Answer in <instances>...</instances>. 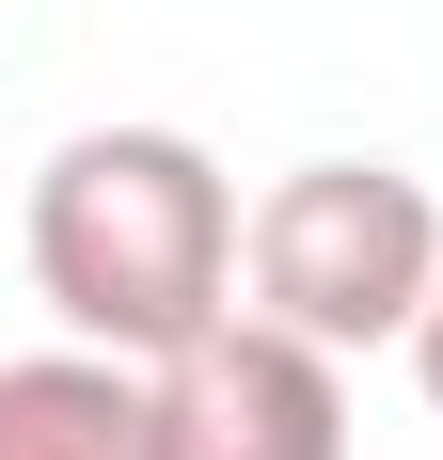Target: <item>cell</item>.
I'll list each match as a JSON object with an SVG mask.
<instances>
[{
    "mask_svg": "<svg viewBox=\"0 0 443 460\" xmlns=\"http://www.w3.org/2000/svg\"><path fill=\"white\" fill-rule=\"evenodd\" d=\"M143 460H349V366L269 318H222L143 366Z\"/></svg>",
    "mask_w": 443,
    "mask_h": 460,
    "instance_id": "cell-3",
    "label": "cell"
},
{
    "mask_svg": "<svg viewBox=\"0 0 443 460\" xmlns=\"http://www.w3.org/2000/svg\"><path fill=\"white\" fill-rule=\"evenodd\" d=\"M238 318L301 333V349H412L443 302V207L428 175H396V159H301V175L254 190V238H238Z\"/></svg>",
    "mask_w": 443,
    "mask_h": 460,
    "instance_id": "cell-2",
    "label": "cell"
},
{
    "mask_svg": "<svg viewBox=\"0 0 443 460\" xmlns=\"http://www.w3.org/2000/svg\"><path fill=\"white\" fill-rule=\"evenodd\" d=\"M0 460H143V366H111V349L0 366Z\"/></svg>",
    "mask_w": 443,
    "mask_h": 460,
    "instance_id": "cell-4",
    "label": "cell"
},
{
    "mask_svg": "<svg viewBox=\"0 0 443 460\" xmlns=\"http://www.w3.org/2000/svg\"><path fill=\"white\" fill-rule=\"evenodd\" d=\"M238 238H254L238 175L190 128H80L32 175V286L111 366H159V349L238 318Z\"/></svg>",
    "mask_w": 443,
    "mask_h": 460,
    "instance_id": "cell-1",
    "label": "cell"
},
{
    "mask_svg": "<svg viewBox=\"0 0 443 460\" xmlns=\"http://www.w3.org/2000/svg\"><path fill=\"white\" fill-rule=\"evenodd\" d=\"M412 381H428V413H443V302H428V333H412Z\"/></svg>",
    "mask_w": 443,
    "mask_h": 460,
    "instance_id": "cell-5",
    "label": "cell"
}]
</instances>
